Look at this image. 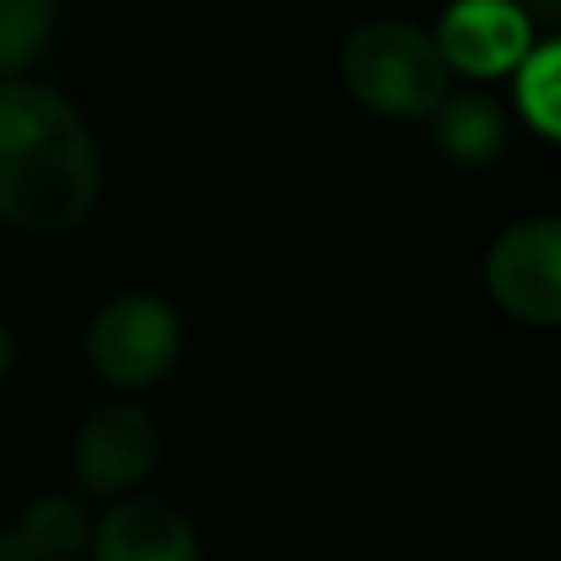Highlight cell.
Masks as SVG:
<instances>
[{"label": "cell", "instance_id": "cell-1", "mask_svg": "<svg viewBox=\"0 0 561 561\" xmlns=\"http://www.w3.org/2000/svg\"><path fill=\"white\" fill-rule=\"evenodd\" d=\"M104 193L99 144L79 108L35 79L0 84V222L65 237Z\"/></svg>", "mask_w": 561, "mask_h": 561}, {"label": "cell", "instance_id": "cell-2", "mask_svg": "<svg viewBox=\"0 0 561 561\" xmlns=\"http://www.w3.org/2000/svg\"><path fill=\"white\" fill-rule=\"evenodd\" d=\"M340 79L355 104H365L379 118H394V124L434 118L448 99V65L434 35L419 30L414 20L355 25L340 49Z\"/></svg>", "mask_w": 561, "mask_h": 561}, {"label": "cell", "instance_id": "cell-3", "mask_svg": "<svg viewBox=\"0 0 561 561\" xmlns=\"http://www.w3.org/2000/svg\"><path fill=\"white\" fill-rule=\"evenodd\" d=\"M84 355L94 375L114 389H148L173 375L183 359V316L163 296L128 290L114 296L84 330Z\"/></svg>", "mask_w": 561, "mask_h": 561}, {"label": "cell", "instance_id": "cell-4", "mask_svg": "<svg viewBox=\"0 0 561 561\" xmlns=\"http://www.w3.org/2000/svg\"><path fill=\"white\" fill-rule=\"evenodd\" d=\"M488 296L517 325H561V217H523L503 227L483 262Z\"/></svg>", "mask_w": 561, "mask_h": 561}, {"label": "cell", "instance_id": "cell-5", "mask_svg": "<svg viewBox=\"0 0 561 561\" xmlns=\"http://www.w3.org/2000/svg\"><path fill=\"white\" fill-rule=\"evenodd\" d=\"M163 434L153 414L134 399H108L89 409L75 434V478L94 497H134V488L158 468Z\"/></svg>", "mask_w": 561, "mask_h": 561}, {"label": "cell", "instance_id": "cell-6", "mask_svg": "<svg viewBox=\"0 0 561 561\" xmlns=\"http://www.w3.org/2000/svg\"><path fill=\"white\" fill-rule=\"evenodd\" d=\"M434 45L448 75L503 79L517 75L523 59L533 55V15L513 0H468V5L444 10Z\"/></svg>", "mask_w": 561, "mask_h": 561}, {"label": "cell", "instance_id": "cell-7", "mask_svg": "<svg viewBox=\"0 0 561 561\" xmlns=\"http://www.w3.org/2000/svg\"><path fill=\"white\" fill-rule=\"evenodd\" d=\"M94 561H203L193 523L163 497H118L89 537Z\"/></svg>", "mask_w": 561, "mask_h": 561}, {"label": "cell", "instance_id": "cell-8", "mask_svg": "<svg viewBox=\"0 0 561 561\" xmlns=\"http://www.w3.org/2000/svg\"><path fill=\"white\" fill-rule=\"evenodd\" d=\"M428 128H434V148L458 168H488L507 148V114L488 94H448Z\"/></svg>", "mask_w": 561, "mask_h": 561}, {"label": "cell", "instance_id": "cell-9", "mask_svg": "<svg viewBox=\"0 0 561 561\" xmlns=\"http://www.w3.org/2000/svg\"><path fill=\"white\" fill-rule=\"evenodd\" d=\"M20 542L35 552V561H75L79 552H89V537H94V523H89L84 503L65 493L35 497V503L20 513L15 523Z\"/></svg>", "mask_w": 561, "mask_h": 561}, {"label": "cell", "instance_id": "cell-10", "mask_svg": "<svg viewBox=\"0 0 561 561\" xmlns=\"http://www.w3.org/2000/svg\"><path fill=\"white\" fill-rule=\"evenodd\" d=\"M517 108L542 138L561 144V35L533 45V55L517 69Z\"/></svg>", "mask_w": 561, "mask_h": 561}, {"label": "cell", "instance_id": "cell-11", "mask_svg": "<svg viewBox=\"0 0 561 561\" xmlns=\"http://www.w3.org/2000/svg\"><path fill=\"white\" fill-rule=\"evenodd\" d=\"M55 30L49 0H0V84L39 59Z\"/></svg>", "mask_w": 561, "mask_h": 561}, {"label": "cell", "instance_id": "cell-12", "mask_svg": "<svg viewBox=\"0 0 561 561\" xmlns=\"http://www.w3.org/2000/svg\"><path fill=\"white\" fill-rule=\"evenodd\" d=\"M0 561H35V552L20 542L15 527H0Z\"/></svg>", "mask_w": 561, "mask_h": 561}, {"label": "cell", "instance_id": "cell-13", "mask_svg": "<svg viewBox=\"0 0 561 561\" xmlns=\"http://www.w3.org/2000/svg\"><path fill=\"white\" fill-rule=\"evenodd\" d=\"M10 365H15V335H10V330L0 325V385H5Z\"/></svg>", "mask_w": 561, "mask_h": 561}]
</instances>
